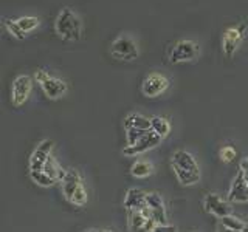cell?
I'll list each match as a JSON object with an SVG mask.
<instances>
[{"mask_svg": "<svg viewBox=\"0 0 248 232\" xmlns=\"http://www.w3.org/2000/svg\"><path fill=\"white\" fill-rule=\"evenodd\" d=\"M54 31L56 34L67 42L79 41L82 36V22L72 8H62L54 20Z\"/></svg>", "mask_w": 248, "mask_h": 232, "instance_id": "obj_1", "label": "cell"}, {"mask_svg": "<svg viewBox=\"0 0 248 232\" xmlns=\"http://www.w3.org/2000/svg\"><path fill=\"white\" fill-rule=\"evenodd\" d=\"M34 79L37 81L39 85H41L44 95L48 99H59V98L64 96L68 90L67 82L64 79H61V77H56V76H51L44 68H39L34 73Z\"/></svg>", "mask_w": 248, "mask_h": 232, "instance_id": "obj_2", "label": "cell"}, {"mask_svg": "<svg viewBox=\"0 0 248 232\" xmlns=\"http://www.w3.org/2000/svg\"><path fill=\"white\" fill-rule=\"evenodd\" d=\"M200 54L199 45L189 39H180L168 48V59L170 64H185L196 60Z\"/></svg>", "mask_w": 248, "mask_h": 232, "instance_id": "obj_3", "label": "cell"}, {"mask_svg": "<svg viewBox=\"0 0 248 232\" xmlns=\"http://www.w3.org/2000/svg\"><path fill=\"white\" fill-rule=\"evenodd\" d=\"M110 54L116 60L130 62L138 58V45L127 33H121L110 44Z\"/></svg>", "mask_w": 248, "mask_h": 232, "instance_id": "obj_4", "label": "cell"}, {"mask_svg": "<svg viewBox=\"0 0 248 232\" xmlns=\"http://www.w3.org/2000/svg\"><path fill=\"white\" fill-rule=\"evenodd\" d=\"M247 34V25L240 23V25L228 27L222 34V51L227 58H232L242 45Z\"/></svg>", "mask_w": 248, "mask_h": 232, "instance_id": "obj_5", "label": "cell"}, {"mask_svg": "<svg viewBox=\"0 0 248 232\" xmlns=\"http://www.w3.org/2000/svg\"><path fill=\"white\" fill-rule=\"evenodd\" d=\"M33 90V77L28 74H19L11 84V102L14 107H22L30 99Z\"/></svg>", "mask_w": 248, "mask_h": 232, "instance_id": "obj_6", "label": "cell"}, {"mask_svg": "<svg viewBox=\"0 0 248 232\" xmlns=\"http://www.w3.org/2000/svg\"><path fill=\"white\" fill-rule=\"evenodd\" d=\"M169 88V79L160 73L147 74L141 82V93L146 98H158Z\"/></svg>", "mask_w": 248, "mask_h": 232, "instance_id": "obj_7", "label": "cell"}, {"mask_svg": "<svg viewBox=\"0 0 248 232\" xmlns=\"http://www.w3.org/2000/svg\"><path fill=\"white\" fill-rule=\"evenodd\" d=\"M53 139H42L41 143L36 145V149L33 150L30 157V162H28V167H30V172H37V170H44V166L48 157L51 155L53 150Z\"/></svg>", "mask_w": 248, "mask_h": 232, "instance_id": "obj_8", "label": "cell"}, {"mask_svg": "<svg viewBox=\"0 0 248 232\" xmlns=\"http://www.w3.org/2000/svg\"><path fill=\"white\" fill-rule=\"evenodd\" d=\"M161 139L163 138L158 136L155 131L149 130L135 145H126V147H124L123 153L126 155V157H137V155L146 153V152H149L151 149H154V147H157L161 143Z\"/></svg>", "mask_w": 248, "mask_h": 232, "instance_id": "obj_9", "label": "cell"}, {"mask_svg": "<svg viewBox=\"0 0 248 232\" xmlns=\"http://www.w3.org/2000/svg\"><path fill=\"white\" fill-rule=\"evenodd\" d=\"M203 206L208 214H213L216 217H219V218L231 215L230 203L225 201L219 193H208V195L203 198Z\"/></svg>", "mask_w": 248, "mask_h": 232, "instance_id": "obj_10", "label": "cell"}, {"mask_svg": "<svg viewBox=\"0 0 248 232\" xmlns=\"http://www.w3.org/2000/svg\"><path fill=\"white\" fill-rule=\"evenodd\" d=\"M146 204H147V207H149V211H151V217L155 221H157V224H168L165 201H163L160 193H157V192L147 193Z\"/></svg>", "mask_w": 248, "mask_h": 232, "instance_id": "obj_11", "label": "cell"}, {"mask_svg": "<svg viewBox=\"0 0 248 232\" xmlns=\"http://www.w3.org/2000/svg\"><path fill=\"white\" fill-rule=\"evenodd\" d=\"M228 201H231V203H247L248 201V184L242 170H239V174L231 184L228 192Z\"/></svg>", "mask_w": 248, "mask_h": 232, "instance_id": "obj_12", "label": "cell"}, {"mask_svg": "<svg viewBox=\"0 0 248 232\" xmlns=\"http://www.w3.org/2000/svg\"><path fill=\"white\" fill-rule=\"evenodd\" d=\"M146 197L147 193L138 188H132L126 192V197H124V207L127 209V212L130 211H143L147 206L146 204Z\"/></svg>", "mask_w": 248, "mask_h": 232, "instance_id": "obj_13", "label": "cell"}, {"mask_svg": "<svg viewBox=\"0 0 248 232\" xmlns=\"http://www.w3.org/2000/svg\"><path fill=\"white\" fill-rule=\"evenodd\" d=\"M81 184H84L81 174L76 169H67V174L64 176V180H62V193H64L67 201L72 200L73 193Z\"/></svg>", "mask_w": 248, "mask_h": 232, "instance_id": "obj_14", "label": "cell"}, {"mask_svg": "<svg viewBox=\"0 0 248 232\" xmlns=\"http://www.w3.org/2000/svg\"><path fill=\"white\" fill-rule=\"evenodd\" d=\"M170 166H177V167H182L186 170H192V172H199L200 174V169L196 158L192 157L189 152L186 150H177L172 155V160H170Z\"/></svg>", "mask_w": 248, "mask_h": 232, "instance_id": "obj_15", "label": "cell"}, {"mask_svg": "<svg viewBox=\"0 0 248 232\" xmlns=\"http://www.w3.org/2000/svg\"><path fill=\"white\" fill-rule=\"evenodd\" d=\"M132 127L141 130H151V118H147V116L141 113H129L124 118V130Z\"/></svg>", "mask_w": 248, "mask_h": 232, "instance_id": "obj_16", "label": "cell"}, {"mask_svg": "<svg viewBox=\"0 0 248 232\" xmlns=\"http://www.w3.org/2000/svg\"><path fill=\"white\" fill-rule=\"evenodd\" d=\"M44 172L46 175H50L53 180H56V181H62L64 180V176L67 174V170H64L61 166H59V162L56 161V158L53 157V155H50L48 160H46L45 162V166H44Z\"/></svg>", "mask_w": 248, "mask_h": 232, "instance_id": "obj_17", "label": "cell"}, {"mask_svg": "<svg viewBox=\"0 0 248 232\" xmlns=\"http://www.w3.org/2000/svg\"><path fill=\"white\" fill-rule=\"evenodd\" d=\"M147 217L141 211H130L129 212V229L132 232H146Z\"/></svg>", "mask_w": 248, "mask_h": 232, "instance_id": "obj_18", "label": "cell"}, {"mask_svg": "<svg viewBox=\"0 0 248 232\" xmlns=\"http://www.w3.org/2000/svg\"><path fill=\"white\" fill-rule=\"evenodd\" d=\"M172 169H174V174L177 176V180L180 181L183 186H192L200 180L199 172H192V170H186V169L177 167V166H172Z\"/></svg>", "mask_w": 248, "mask_h": 232, "instance_id": "obj_19", "label": "cell"}, {"mask_svg": "<svg viewBox=\"0 0 248 232\" xmlns=\"http://www.w3.org/2000/svg\"><path fill=\"white\" fill-rule=\"evenodd\" d=\"M154 172V166L149 161H135L130 167V175L134 178H147L152 175Z\"/></svg>", "mask_w": 248, "mask_h": 232, "instance_id": "obj_20", "label": "cell"}, {"mask_svg": "<svg viewBox=\"0 0 248 232\" xmlns=\"http://www.w3.org/2000/svg\"><path fill=\"white\" fill-rule=\"evenodd\" d=\"M151 130L155 131L158 136L166 138L170 133V124L166 118H161V116H152L151 118Z\"/></svg>", "mask_w": 248, "mask_h": 232, "instance_id": "obj_21", "label": "cell"}, {"mask_svg": "<svg viewBox=\"0 0 248 232\" xmlns=\"http://www.w3.org/2000/svg\"><path fill=\"white\" fill-rule=\"evenodd\" d=\"M16 22H17V25L20 27V29L25 34L34 31L36 28H39V25H41V19L34 17V15H22V17L16 19Z\"/></svg>", "mask_w": 248, "mask_h": 232, "instance_id": "obj_22", "label": "cell"}, {"mask_svg": "<svg viewBox=\"0 0 248 232\" xmlns=\"http://www.w3.org/2000/svg\"><path fill=\"white\" fill-rule=\"evenodd\" d=\"M2 25H3V28L6 29V33L10 34V36H13L14 39H17V41H23V39L27 37V34L23 33V31L20 29V27L17 25V22H16V19H14V20H13V19H3Z\"/></svg>", "mask_w": 248, "mask_h": 232, "instance_id": "obj_23", "label": "cell"}, {"mask_svg": "<svg viewBox=\"0 0 248 232\" xmlns=\"http://www.w3.org/2000/svg\"><path fill=\"white\" fill-rule=\"evenodd\" d=\"M30 178L33 180V183H36L41 188H50L54 183H58L56 180H53L50 175H46L44 170H37V172H30Z\"/></svg>", "mask_w": 248, "mask_h": 232, "instance_id": "obj_24", "label": "cell"}, {"mask_svg": "<svg viewBox=\"0 0 248 232\" xmlns=\"http://www.w3.org/2000/svg\"><path fill=\"white\" fill-rule=\"evenodd\" d=\"M220 223L225 224L227 228L232 229L234 232H244V231H247V223L242 221L240 218H237V217H234V215L223 217V218H220Z\"/></svg>", "mask_w": 248, "mask_h": 232, "instance_id": "obj_25", "label": "cell"}, {"mask_svg": "<svg viewBox=\"0 0 248 232\" xmlns=\"http://www.w3.org/2000/svg\"><path fill=\"white\" fill-rule=\"evenodd\" d=\"M149 130H141V129H126V139H127V145H135L140 139H141Z\"/></svg>", "mask_w": 248, "mask_h": 232, "instance_id": "obj_26", "label": "cell"}, {"mask_svg": "<svg viewBox=\"0 0 248 232\" xmlns=\"http://www.w3.org/2000/svg\"><path fill=\"white\" fill-rule=\"evenodd\" d=\"M89 200V195H87V190H85L84 184H81L79 188L76 189V192L73 193L72 200H70V203L75 204V206H84L85 203H87Z\"/></svg>", "mask_w": 248, "mask_h": 232, "instance_id": "obj_27", "label": "cell"}, {"mask_svg": "<svg viewBox=\"0 0 248 232\" xmlns=\"http://www.w3.org/2000/svg\"><path fill=\"white\" fill-rule=\"evenodd\" d=\"M219 155H220V160L223 162H232V161L236 160V157H237V152H236L234 147L227 145V147H223V149L220 150Z\"/></svg>", "mask_w": 248, "mask_h": 232, "instance_id": "obj_28", "label": "cell"}, {"mask_svg": "<svg viewBox=\"0 0 248 232\" xmlns=\"http://www.w3.org/2000/svg\"><path fill=\"white\" fill-rule=\"evenodd\" d=\"M152 232H177V228L170 224H157Z\"/></svg>", "mask_w": 248, "mask_h": 232, "instance_id": "obj_29", "label": "cell"}, {"mask_svg": "<svg viewBox=\"0 0 248 232\" xmlns=\"http://www.w3.org/2000/svg\"><path fill=\"white\" fill-rule=\"evenodd\" d=\"M217 232H234V231H232V229H230V228H227V226H225V224H219V226H217Z\"/></svg>", "mask_w": 248, "mask_h": 232, "instance_id": "obj_30", "label": "cell"}, {"mask_svg": "<svg viewBox=\"0 0 248 232\" xmlns=\"http://www.w3.org/2000/svg\"><path fill=\"white\" fill-rule=\"evenodd\" d=\"M89 232H99V231H89ZM101 232H103V231H101Z\"/></svg>", "mask_w": 248, "mask_h": 232, "instance_id": "obj_31", "label": "cell"}, {"mask_svg": "<svg viewBox=\"0 0 248 232\" xmlns=\"http://www.w3.org/2000/svg\"><path fill=\"white\" fill-rule=\"evenodd\" d=\"M103 232H112V231H108V229H106V231H103Z\"/></svg>", "mask_w": 248, "mask_h": 232, "instance_id": "obj_32", "label": "cell"}]
</instances>
